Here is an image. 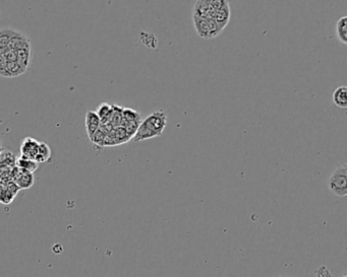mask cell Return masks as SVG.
<instances>
[{"label": "cell", "mask_w": 347, "mask_h": 277, "mask_svg": "<svg viewBox=\"0 0 347 277\" xmlns=\"http://www.w3.org/2000/svg\"><path fill=\"white\" fill-rule=\"evenodd\" d=\"M167 126V115L163 110L156 111L145 118L140 124L133 140L141 142L148 139L159 137Z\"/></svg>", "instance_id": "cell-1"}, {"label": "cell", "mask_w": 347, "mask_h": 277, "mask_svg": "<svg viewBox=\"0 0 347 277\" xmlns=\"http://www.w3.org/2000/svg\"><path fill=\"white\" fill-rule=\"evenodd\" d=\"M192 23L197 36L206 40L214 39L223 32L219 25L209 17L192 15Z\"/></svg>", "instance_id": "cell-2"}, {"label": "cell", "mask_w": 347, "mask_h": 277, "mask_svg": "<svg viewBox=\"0 0 347 277\" xmlns=\"http://www.w3.org/2000/svg\"><path fill=\"white\" fill-rule=\"evenodd\" d=\"M329 190L337 197L347 195V164L343 163L335 169L328 179Z\"/></svg>", "instance_id": "cell-3"}, {"label": "cell", "mask_w": 347, "mask_h": 277, "mask_svg": "<svg viewBox=\"0 0 347 277\" xmlns=\"http://www.w3.org/2000/svg\"><path fill=\"white\" fill-rule=\"evenodd\" d=\"M9 175H10L11 180L17 185V187L20 190H28L35 183V177H34L33 173L20 170L16 167H14L10 171Z\"/></svg>", "instance_id": "cell-4"}, {"label": "cell", "mask_w": 347, "mask_h": 277, "mask_svg": "<svg viewBox=\"0 0 347 277\" xmlns=\"http://www.w3.org/2000/svg\"><path fill=\"white\" fill-rule=\"evenodd\" d=\"M222 1L223 0H199L193 6L192 15L211 18L212 13L218 6H220Z\"/></svg>", "instance_id": "cell-5"}, {"label": "cell", "mask_w": 347, "mask_h": 277, "mask_svg": "<svg viewBox=\"0 0 347 277\" xmlns=\"http://www.w3.org/2000/svg\"><path fill=\"white\" fill-rule=\"evenodd\" d=\"M230 16H231V11H230V6H229V2L223 0L222 3L220 4V6H218L214 12L211 15V18L219 25V27L223 31L229 20H230Z\"/></svg>", "instance_id": "cell-6"}, {"label": "cell", "mask_w": 347, "mask_h": 277, "mask_svg": "<svg viewBox=\"0 0 347 277\" xmlns=\"http://www.w3.org/2000/svg\"><path fill=\"white\" fill-rule=\"evenodd\" d=\"M39 143L40 141L33 137H26L22 139V142L19 147L20 155L35 160L37 153H38V149H39Z\"/></svg>", "instance_id": "cell-7"}, {"label": "cell", "mask_w": 347, "mask_h": 277, "mask_svg": "<svg viewBox=\"0 0 347 277\" xmlns=\"http://www.w3.org/2000/svg\"><path fill=\"white\" fill-rule=\"evenodd\" d=\"M20 191V189L17 187V185L11 181L5 186H1L0 188V203L4 205H9L14 200L17 193Z\"/></svg>", "instance_id": "cell-8"}, {"label": "cell", "mask_w": 347, "mask_h": 277, "mask_svg": "<svg viewBox=\"0 0 347 277\" xmlns=\"http://www.w3.org/2000/svg\"><path fill=\"white\" fill-rule=\"evenodd\" d=\"M15 154L8 149H3V151L0 153V175L9 174L10 171L15 167Z\"/></svg>", "instance_id": "cell-9"}, {"label": "cell", "mask_w": 347, "mask_h": 277, "mask_svg": "<svg viewBox=\"0 0 347 277\" xmlns=\"http://www.w3.org/2000/svg\"><path fill=\"white\" fill-rule=\"evenodd\" d=\"M85 123H86L87 135H88L89 139H91L92 138V136L96 133V131L100 129V127H101V121H100L98 115L96 114V112H94V111H89V112H87V114H86Z\"/></svg>", "instance_id": "cell-10"}, {"label": "cell", "mask_w": 347, "mask_h": 277, "mask_svg": "<svg viewBox=\"0 0 347 277\" xmlns=\"http://www.w3.org/2000/svg\"><path fill=\"white\" fill-rule=\"evenodd\" d=\"M13 51L23 50V49H31V41L28 37H26L23 34L16 31L14 36L11 38L9 42V47Z\"/></svg>", "instance_id": "cell-11"}, {"label": "cell", "mask_w": 347, "mask_h": 277, "mask_svg": "<svg viewBox=\"0 0 347 277\" xmlns=\"http://www.w3.org/2000/svg\"><path fill=\"white\" fill-rule=\"evenodd\" d=\"M333 103L340 109L345 110L347 108V88L340 86L336 88L332 94Z\"/></svg>", "instance_id": "cell-12"}, {"label": "cell", "mask_w": 347, "mask_h": 277, "mask_svg": "<svg viewBox=\"0 0 347 277\" xmlns=\"http://www.w3.org/2000/svg\"><path fill=\"white\" fill-rule=\"evenodd\" d=\"M15 167L20 169V170L28 171V172L34 174L38 170L39 163L34 159H30V158H27L24 156L19 155V156H16Z\"/></svg>", "instance_id": "cell-13"}, {"label": "cell", "mask_w": 347, "mask_h": 277, "mask_svg": "<svg viewBox=\"0 0 347 277\" xmlns=\"http://www.w3.org/2000/svg\"><path fill=\"white\" fill-rule=\"evenodd\" d=\"M112 113H113V109H112V105H109L107 103H102L97 111H96V114L98 115L100 121H101V125H104V124H108L110 119H111V116H112Z\"/></svg>", "instance_id": "cell-14"}, {"label": "cell", "mask_w": 347, "mask_h": 277, "mask_svg": "<svg viewBox=\"0 0 347 277\" xmlns=\"http://www.w3.org/2000/svg\"><path fill=\"white\" fill-rule=\"evenodd\" d=\"M51 154H52V151H51L50 146L46 142L42 141V142L39 143V149H38V153H37L35 160L39 164L43 163V162H47V161L50 160Z\"/></svg>", "instance_id": "cell-15"}, {"label": "cell", "mask_w": 347, "mask_h": 277, "mask_svg": "<svg viewBox=\"0 0 347 277\" xmlns=\"http://www.w3.org/2000/svg\"><path fill=\"white\" fill-rule=\"evenodd\" d=\"M16 33L15 30L5 27L0 30V54H2L9 47V42L11 38Z\"/></svg>", "instance_id": "cell-16"}, {"label": "cell", "mask_w": 347, "mask_h": 277, "mask_svg": "<svg viewBox=\"0 0 347 277\" xmlns=\"http://www.w3.org/2000/svg\"><path fill=\"white\" fill-rule=\"evenodd\" d=\"M336 35L337 39L343 45L347 44V16L340 17L336 22Z\"/></svg>", "instance_id": "cell-17"}, {"label": "cell", "mask_w": 347, "mask_h": 277, "mask_svg": "<svg viewBox=\"0 0 347 277\" xmlns=\"http://www.w3.org/2000/svg\"><path fill=\"white\" fill-rule=\"evenodd\" d=\"M28 69L23 67L20 63L16 62H7V68H6V75L7 77H17L26 73Z\"/></svg>", "instance_id": "cell-18"}, {"label": "cell", "mask_w": 347, "mask_h": 277, "mask_svg": "<svg viewBox=\"0 0 347 277\" xmlns=\"http://www.w3.org/2000/svg\"><path fill=\"white\" fill-rule=\"evenodd\" d=\"M143 121L141 115L139 112L132 110V109H128V108H123L122 111V121H121V126L127 124V123H133V122H138L141 123ZM120 126V127H121Z\"/></svg>", "instance_id": "cell-19"}, {"label": "cell", "mask_w": 347, "mask_h": 277, "mask_svg": "<svg viewBox=\"0 0 347 277\" xmlns=\"http://www.w3.org/2000/svg\"><path fill=\"white\" fill-rule=\"evenodd\" d=\"M141 41L142 43L147 46L149 49L152 50H157L158 48V40L157 38L151 34V33H147V32H142L141 33Z\"/></svg>", "instance_id": "cell-20"}, {"label": "cell", "mask_w": 347, "mask_h": 277, "mask_svg": "<svg viewBox=\"0 0 347 277\" xmlns=\"http://www.w3.org/2000/svg\"><path fill=\"white\" fill-rule=\"evenodd\" d=\"M32 49H23V50H18L15 51L16 57H17V62L20 63L23 67L29 69L30 63H31V57H32Z\"/></svg>", "instance_id": "cell-21"}, {"label": "cell", "mask_w": 347, "mask_h": 277, "mask_svg": "<svg viewBox=\"0 0 347 277\" xmlns=\"http://www.w3.org/2000/svg\"><path fill=\"white\" fill-rule=\"evenodd\" d=\"M108 133L106 131H104L101 127L99 130L96 131V133L92 136V138L90 139L95 145L97 146H100V147H104V142H105V138H106V135Z\"/></svg>", "instance_id": "cell-22"}, {"label": "cell", "mask_w": 347, "mask_h": 277, "mask_svg": "<svg viewBox=\"0 0 347 277\" xmlns=\"http://www.w3.org/2000/svg\"><path fill=\"white\" fill-rule=\"evenodd\" d=\"M2 55L4 56V58L6 59L7 62H16V61H17V57H16L15 51H13V50L10 49V48L6 49V50L2 53Z\"/></svg>", "instance_id": "cell-23"}, {"label": "cell", "mask_w": 347, "mask_h": 277, "mask_svg": "<svg viewBox=\"0 0 347 277\" xmlns=\"http://www.w3.org/2000/svg\"><path fill=\"white\" fill-rule=\"evenodd\" d=\"M6 68H7V61L2 54H0V76L7 77L6 75Z\"/></svg>", "instance_id": "cell-24"}, {"label": "cell", "mask_w": 347, "mask_h": 277, "mask_svg": "<svg viewBox=\"0 0 347 277\" xmlns=\"http://www.w3.org/2000/svg\"><path fill=\"white\" fill-rule=\"evenodd\" d=\"M3 149H4V147H3V145H2V142H1V140H0V153L3 151Z\"/></svg>", "instance_id": "cell-25"}, {"label": "cell", "mask_w": 347, "mask_h": 277, "mask_svg": "<svg viewBox=\"0 0 347 277\" xmlns=\"http://www.w3.org/2000/svg\"><path fill=\"white\" fill-rule=\"evenodd\" d=\"M342 277H347V275L346 274H343V275H342Z\"/></svg>", "instance_id": "cell-26"}, {"label": "cell", "mask_w": 347, "mask_h": 277, "mask_svg": "<svg viewBox=\"0 0 347 277\" xmlns=\"http://www.w3.org/2000/svg\"><path fill=\"white\" fill-rule=\"evenodd\" d=\"M0 18H1V15H0Z\"/></svg>", "instance_id": "cell-27"}, {"label": "cell", "mask_w": 347, "mask_h": 277, "mask_svg": "<svg viewBox=\"0 0 347 277\" xmlns=\"http://www.w3.org/2000/svg\"><path fill=\"white\" fill-rule=\"evenodd\" d=\"M0 188H1V186H0Z\"/></svg>", "instance_id": "cell-28"}]
</instances>
